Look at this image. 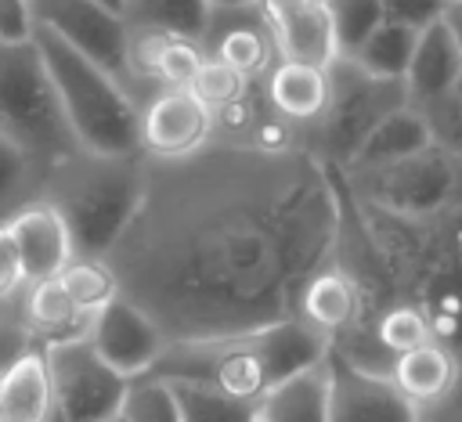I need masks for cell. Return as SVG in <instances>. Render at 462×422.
<instances>
[{"instance_id":"cell-1","label":"cell","mask_w":462,"mask_h":422,"mask_svg":"<svg viewBox=\"0 0 462 422\" xmlns=\"http://www.w3.org/2000/svg\"><path fill=\"white\" fill-rule=\"evenodd\" d=\"M336 231L332 166L303 148L206 144L144 159L141 202L105 263L170 343L213 339L289 317Z\"/></svg>"},{"instance_id":"cell-2","label":"cell","mask_w":462,"mask_h":422,"mask_svg":"<svg viewBox=\"0 0 462 422\" xmlns=\"http://www.w3.org/2000/svg\"><path fill=\"white\" fill-rule=\"evenodd\" d=\"M144 191V159L141 155H94L69 151L51 162L40 177V198H47L72 238L76 256H97L116 245L130 224Z\"/></svg>"},{"instance_id":"cell-3","label":"cell","mask_w":462,"mask_h":422,"mask_svg":"<svg viewBox=\"0 0 462 422\" xmlns=\"http://www.w3.org/2000/svg\"><path fill=\"white\" fill-rule=\"evenodd\" d=\"M32 43L43 58L51 87L58 94L65 126L76 148L94 155H141L137 151V97L101 65L65 47L47 29L32 25Z\"/></svg>"},{"instance_id":"cell-4","label":"cell","mask_w":462,"mask_h":422,"mask_svg":"<svg viewBox=\"0 0 462 422\" xmlns=\"http://www.w3.org/2000/svg\"><path fill=\"white\" fill-rule=\"evenodd\" d=\"M0 133L43 170L76 151L32 36L0 40Z\"/></svg>"},{"instance_id":"cell-5","label":"cell","mask_w":462,"mask_h":422,"mask_svg":"<svg viewBox=\"0 0 462 422\" xmlns=\"http://www.w3.org/2000/svg\"><path fill=\"white\" fill-rule=\"evenodd\" d=\"M350 198L393 216H437L462 206V151L426 144L415 155L336 170Z\"/></svg>"},{"instance_id":"cell-6","label":"cell","mask_w":462,"mask_h":422,"mask_svg":"<svg viewBox=\"0 0 462 422\" xmlns=\"http://www.w3.org/2000/svg\"><path fill=\"white\" fill-rule=\"evenodd\" d=\"M404 87L397 79H379L365 72L354 58L339 54L328 65V101L325 112L303 130V151L332 170H343L365 133L397 105H404Z\"/></svg>"},{"instance_id":"cell-7","label":"cell","mask_w":462,"mask_h":422,"mask_svg":"<svg viewBox=\"0 0 462 422\" xmlns=\"http://www.w3.org/2000/svg\"><path fill=\"white\" fill-rule=\"evenodd\" d=\"M51 379V422H105L119 415L130 379L112 372L87 335L43 343Z\"/></svg>"},{"instance_id":"cell-8","label":"cell","mask_w":462,"mask_h":422,"mask_svg":"<svg viewBox=\"0 0 462 422\" xmlns=\"http://www.w3.org/2000/svg\"><path fill=\"white\" fill-rule=\"evenodd\" d=\"M29 11H32V25L47 29L65 47L112 72L134 94L126 69V22L116 7L101 0H29Z\"/></svg>"},{"instance_id":"cell-9","label":"cell","mask_w":462,"mask_h":422,"mask_svg":"<svg viewBox=\"0 0 462 422\" xmlns=\"http://www.w3.org/2000/svg\"><path fill=\"white\" fill-rule=\"evenodd\" d=\"M206 144H213V123L188 87H166L141 97L137 151L144 159H184Z\"/></svg>"},{"instance_id":"cell-10","label":"cell","mask_w":462,"mask_h":422,"mask_svg":"<svg viewBox=\"0 0 462 422\" xmlns=\"http://www.w3.org/2000/svg\"><path fill=\"white\" fill-rule=\"evenodd\" d=\"M325 415L328 422H419V408L390 375L357 368L339 353H325Z\"/></svg>"},{"instance_id":"cell-11","label":"cell","mask_w":462,"mask_h":422,"mask_svg":"<svg viewBox=\"0 0 462 422\" xmlns=\"http://www.w3.org/2000/svg\"><path fill=\"white\" fill-rule=\"evenodd\" d=\"M87 339H90L94 353L112 372H119L123 379L144 375L159 361V353L166 350V343H170L162 335V328L134 299H126L123 292L116 299H108L101 310L90 314Z\"/></svg>"},{"instance_id":"cell-12","label":"cell","mask_w":462,"mask_h":422,"mask_svg":"<svg viewBox=\"0 0 462 422\" xmlns=\"http://www.w3.org/2000/svg\"><path fill=\"white\" fill-rule=\"evenodd\" d=\"M202 54L213 61H224L227 69L263 79L271 65L278 61L271 29L263 22L260 4H242V7H209L206 29H202Z\"/></svg>"},{"instance_id":"cell-13","label":"cell","mask_w":462,"mask_h":422,"mask_svg":"<svg viewBox=\"0 0 462 422\" xmlns=\"http://www.w3.org/2000/svg\"><path fill=\"white\" fill-rule=\"evenodd\" d=\"M202 58L206 54H202L199 40L159 32V29L126 25V69H130V83H134L137 105L152 90L188 87L195 69L202 65Z\"/></svg>"},{"instance_id":"cell-14","label":"cell","mask_w":462,"mask_h":422,"mask_svg":"<svg viewBox=\"0 0 462 422\" xmlns=\"http://www.w3.org/2000/svg\"><path fill=\"white\" fill-rule=\"evenodd\" d=\"M256 4L263 11V22L271 29L282 61H303L325 69L339 58V43L325 0H256Z\"/></svg>"},{"instance_id":"cell-15","label":"cell","mask_w":462,"mask_h":422,"mask_svg":"<svg viewBox=\"0 0 462 422\" xmlns=\"http://www.w3.org/2000/svg\"><path fill=\"white\" fill-rule=\"evenodd\" d=\"M408 105H422L444 97L462 87V32L458 14L437 18L415 32L408 69L401 76Z\"/></svg>"},{"instance_id":"cell-16","label":"cell","mask_w":462,"mask_h":422,"mask_svg":"<svg viewBox=\"0 0 462 422\" xmlns=\"http://www.w3.org/2000/svg\"><path fill=\"white\" fill-rule=\"evenodd\" d=\"M4 224H7V234H11L14 249H18V263H22L25 285L54 278L76 256L61 213L40 195L29 198L22 209H14Z\"/></svg>"},{"instance_id":"cell-17","label":"cell","mask_w":462,"mask_h":422,"mask_svg":"<svg viewBox=\"0 0 462 422\" xmlns=\"http://www.w3.org/2000/svg\"><path fill=\"white\" fill-rule=\"evenodd\" d=\"M253 346L260 353L267 386H278L307 368H318L328 353V339L314 332L307 321H300L296 314L253 328Z\"/></svg>"},{"instance_id":"cell-18","label":"cell","mask_w":462,"mask_h":422,"mask_svg":"<svg viewBox=\"0 0 462 422\" xmlns=\"http://www.w3.org/2000/svg\"><path fill=\"white\" fill-rule=\"evenodd\" d=\"M390 379L419 411H426L458 393V357L451 346L430 339L415 350L397 353L390 361Z\"/></svg>"},{"instance_id":"cell-19","label":"cell","mask_w":462,"mask_h":422,"mask_svg":"<svg viewBox=\"0 0 462 422\" xmlns=\"http://www.w3.org/2000/svg\"><path fill=\"white\" fill-rule=\"evenodd\" d=\"M263 87V97L267 105L300 130H303L325 112V101H328V65L318 69V65H303V61H274L271 72L260 79Z\"/></svg>"},{"instance_id":"cell-20","label":"cell","mask_w":462,"mask_h":422,"mask_svg":"<svg viewBox=\"0 0 462 422\" xmlns=\"http://www.w3.org/2000/svg\"><path fill=\"white\" fill-rule=\"evenodd\" d=\"M18 317L29 328V335L36 343H58V339H72V335H87V321L90 314H83L69 292L61 289L58 278H43V281H29L18 292Z\"/></svg>"},{"instance_id":"cell-21","label":"cell","mask_w":462,"mask_h":422,"mask_svg":"<svg viewBox=\"0 0 462 422\" xmlns=\"http://www.w3.org/2000/svg\"><path fill=\"white\" fill-rule=\"evenodd\" d=\"M0 422H51V379L43 343L0 375Z\"/></svg>"},{"instance_id":"cell-22","label":"cell","mask_w":462,"mask_h":422,"mask_svg":"<svg viewBox=\"0 0 462 422\" xmlns=\"http://www.w3.org/2000/svg\"><path fill=\"white\" fill-rule=\"evenodd\" d=\"M426 144H433L422 115L404 101L397 108H390L368 133L365 141L357 144V151L350 155V162L343 170H361V166H379V162H393V159H404V155H415L422 151Z\"/></svg>"},{"instance_id":"cell-23","label":"cell","mask_w":462,"mask_h":422,"mask_svg":"<svg viewBox=\"0 0 462 422\" xmlns=\"http://www.w3.org/2000/svg\"><path fill=\"white\" fill-rule=\"evenodd\" d=\"M321 364L271 386L260 397L263 422H328V415H325V368Z\"/></svg>"},{"instance_id":"cell-24","label":"cell","mask_w":462,"mask_h":422,"mask_svg":"<svg viewBox=\"0 0 462 422\" xmlns=\"http://www.w3.org/2000/svg\"><path fill=\"white\" fill-rule=\"evenodd\" d=\"M411 43H415V29L379 18L346 58H354L365 72H372L379 79H397L401 83V76L408 69V58H411Z\"/></svg>"},{"instance_id":"cell-25","label":"cell","mask_w":462,"mask_h":422,"mask_svg":"<svg viewBox=\"0 0 462 422\" xmlns=\"http://www.w3.org/2000/svg\"><path fill=\"white\" fill-rule=\"evenodd\" d=\"M119 14H123L126 25L202 40V29H206V18H209V4L206 0H123Z\"/></svg>"},{"instance_id":"cell-26","label":"cell","mask_w":462,"mask_h":422,"mask_svg":"<svg viewBox=\"0 0 462 422\" xmlns=\"http://www.w3.org/2000/svg\"><path fill=\"white\" fill-rule=\"evenodd\" d=\"M180 404V422H263L260 400H231L202 382L166 379Z\"/></svg>"},{"instance_id":"cell-27","label":"cell","mask_w":462,"mask_h":422,"mask_svg":"<svg viewBox=\"0 0 462 422\" xmlns=\"http://www.w3.org/2000/svg\"><path fill=\"white\" fill-rule=\"evenodd\" d=\"M372 339H375V346L393 361L397 353L430 343V339H433V325H430V317L422 314V307H415V303H408V299H393L390 307H383V310L375 314V321H372Z\"/></svg>"},{"instance_id":"cell-28","label":"cell","mask_w":462,"mask_h":422,"mask_svg":"<svg viewBox=\"0 0 462 422\" xmlns=\"http://www.w3.org/2000/svg\"><path fill=\"white\" fill-rule=\"evenodd\" d=\"M54 278L61 281V289L69 292V299H72L83 314H94V310H101L108 299L119 296V281H116V274H112V267H108L105 260H97V256H72Z\"/></svg>"},{"instance_id":"cell-29","label":"cell","mask_w":462,"mask_h":422,"mask_svg":"<svg viewBox=\"0 0 462 422\" xmlns=\"http://www.w3.org/2000/svg\"><path fill=\"white\" fill-rule=\"evenodd\" d=\"M40 177L43 166L0 133V220H7L14 209L40 195Z\"/></svg>"},{"instance_id":"cell-30","label":"cell","mask_w":462,"mask_h":422,"mask_svg":"<svg viewBox=\"0 0 462 422\" xmlns=\"http://www.w3.org/2000/svg\"><path fill=\"white\" fill-rule=\"evenodd\" d=\"M119 418L123 422H180V404H177L173 386L148 372L134 375L123 393Z\"/></svg>"},{"instance_id":"cell-31","label":"cell","mask_w":462,"mask_h":422,"mask_svg":"<svg viewBox=\"0 0 462 422\" xmlns=\"http://www.w3.org/2000/svg\"><path fill=\"white\" fill-rule=\"evenodd\" d=\"M253 83H260V79H249V76H242V72L227 69L224 61L202 58V65L195 69V76H191L188 90L199 97V105H206V112H213V108H220V105L235 101V97H242Z\"/></svg>"},{"instance_id":"cell-32","label":"cell","mask_w":462,"mask_h":422,"mask_svg":"<svg viewBox=\"0 0 462 422\" xmlns=\"http://www.w3.org/2000/svg\"><path fill=\"white\" fill-rule=\"evenodd\" d=\"M332 29H336V43L339 54H350L361 36L379 22V4L375 0H325Z\"/></svg>"},{"instance_id":"cell-33","label":"cell","mask_w":462,"mask_h":422,"mask_svg":"<svg viewBox=\"0 0 462 422\" xmlns=\"http://www.w3.org/2000/svg\"><path fill=\"white\" fill-rule=\"evenodd\" d=\"M379 4V18L386 22H401L408 29H422L437 18H448V14H458V4L462 0H375Z\"/></svg>"},{"instance_id":"cell-34","label":"cell","mask_w":462,"mask_h":422,"mask_svg":"<svg viewBox=\"0 0 462 422\" xmlns=\"http://www.w3.org/2000/svg\"><path fill=\"white\" fill-rule=\"evenodd\" d=\"M32 11L29 0H0V40H29Z\"/></svg>"},{"instance_id":"cell-35","label":"cell","mask_w":462,"mask_h":422,"mask_svg":"<svg viewBox=\"0 0 462 422\" xmlns=\"http://www.w3.org/2000/svg\"><path fill=\"white\" fill-rule=\"evenodd\" d=\"M209 7H242V4H256V0H206Z\"/></svg>"},{"instance_id":"cell-36","label":"cell","mask_w":462,"mask_h":422,"mask_svg":"<svg viewBox=\"0 0 462 422\" xmlns=\"http://www.w3.org/2000/svg\"><path fill=\"white\" fill-rule=\"evenodd\" d=\"M101 4H108V7H116V11L123 7V0H101Z\"/></svg>"},{"instance_id":"cell-37","label":"cell","mask_w":462,"mask_h":422,"mask_svg":"<svg viewBox=\"0 0 462 422\" xmlns=\"http://www.w3.org/2000/svg\"><path fill=\"white\" fill-rule=\"evenodd\" d=\"M105 422H123V418H119V415H116V418H105Z\"/></svg>"}]
</instances>
